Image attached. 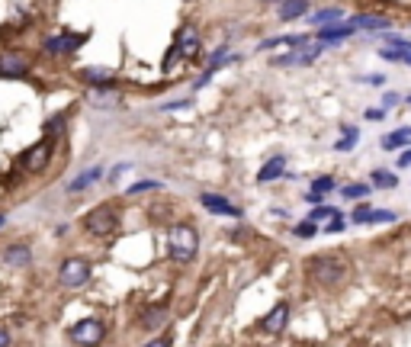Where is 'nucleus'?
Listing matches in <instances>:
<instances>
[{"instance_id": "1", "label": "nucleus", "mask_w": 411, "mask_h": 347, "mask_svg": "<svg viewBox=\"0 0 411 347\" xmlns=\"http://www.w3.org/2000/svg\"><path fill=\"white\" fill-rule=\"evenodd\" d=\"M196 248H200V235H196L193 225H174L168 235V251L174 257L177 264H186V261H193L196 257Z\"/></svg>"}, {"instance_id": "2", "label": "nucleus", "mask_w": 411, "mask_h": 347, "mask_svg": "<svg viewBox=\"0 0 411 347\" xmlns=\"http://www.w3.org/2000/svg\"><path fill=\"white\" fill-rule=\"evenodd\" d=\"M305 270H309L312 280H319V283H341L344 280V273H347V264L341 261V257L335 254H321V257H312L309 264H305Z\"/></svg>"}, {"instance_id": "3", "label": "nucleus", "mask_w": 411, "mask_h": 347, "mask_svg": "<svg viewBox=\"0 0 411 347\" xmlns=\"http://www.w3.org/2000/svg\"><path fill=\"white\" fill-rule=\"evenodd\" d=\"M325 49H328V45H325L321 39H315V42L309 39L305 45H296V49L289 52V55L273 58L270 65H277V68H305V65H312V61H315V58H319Z\"/></svg>"}, {"instance_id": "4", "label": "nucleus", "mask_w": 411, "mask_h": 347, "mask_svg": "<svg viewBox=\"0 0 411 347\" xmlns=\"http://www.w3.org/2000/svg\"><path fill=\"white\" fill-rule=\"evenodd\" d=\"M84 229L93 231V235H113V231L119 229V209L109 206V203L90 209V213L84 215Z\"/></svg>"}, {"instance_id": "5", "label": "nucleus", "mask_w": 411, "mask_h": 347, "mask_svg": "<svg viewBox=\"0 0 411 347\" xmlns=\"http://www.w3.org/2000/svg\"><path fill=\"white\" fill-rule=\"evenodd\" d=\"M90 264H87L84 257H67L65 264L58 267V283L65 289H77V286H84L87 280H90Z\"/></svg>"}, {"instance_id": "6", "label": "nucleus", "mask_w": 411, "mask_h": 347, "mask_svg": "<svg viewBox=\"0 0 411 347\" xmlns=\"http://www.w3.org/2000/svg\"><path fill=\"white\" fill-rule=\"evenodd\" d=\"M67 338L74 341V344H100V341L106 338V328H103L100 318H84V322L71 325Z\"/></svg>"}, {"instance_id": "7", "label": "nucleus", "mask_w": 411, "mask_h": 347, "mask_svg": "<svg viewBox=\"0 0 411 347\" xmlns=\"http://www.w3.org/2000/svg\"><path fill=\"white\" fill-rule=\"evenodd\" d=\"M49 157H51V141L45 139V141H39V145H33V148L26 151L23 167H26L29 174H39L45 164H49Z\"/></svg>"}, {"instance_id": "8", "label": "nucleus", "mask_w": 411, "mask_h": 347, "mask_svg": "<svg viewBox=\"0 0 411 347\" xmlns=\"http://www.w3.org/2000/svg\"><path fill=\"white\" fill-rule=\"evenodd\" d=\"M200 203L209 209V213H216V215H228V219H238V215H241V209H238L232 199L218 196V193H202Z\"/></svg>"}, {"instance_id": "9", "label": "nucleus", "mask_w": 411, "mask_h": 347, "mask_svg": "<svg viewBox=\"0 0 411 347\" xmlns=\"http://www.w3.org/2000/svg\"><path fill=\"white\" fill-rule=\"evenodd\" d=\"M286 325H289V306H286V302H277V306L267 312V318H264V331H267V334H283Z\"/></svg>"}, {"instance_id": "10", "label": "nucleus", "mask_w": 411, "mask_h": 347, "mask_svg": "<svg viewBox=\"0 0 411 347\" xmlns=\"http://www.w3.org/2000/svg\"><path fill=\"white\" fill-rule=\"evenodd\" d=\"M84 45V36H55V39H49L45 42V52L49 55H67V52H77Z\"/></svg>"}, {"instance_id": "11", "label": "nucleus", "mask_w": 411, "mask_h": 347, "mask_svg": "<svg viewBox=\"0 0 411 347\" xmlns=\"http://www.w3.org/2000/svg\"><path fill=\"white\" fill-rule=\"evenodd\" d=\"M177 52H180V55H196V49H200V36H196V26L193 23H186L184 29H180V36H177Z\"/></svg>"}, {"instance_id": "12", "label": "nucleus", "mask_w": 411, "mask_h": 347, "mask_svg": "<svg viewBox=\"0 0 411 347\" xmlns=\"http://www.w3.org/2000/svg\"><path fill=\"white\" fill-rule=\"evenodd\" d=\"M357 33V26L353 23H341V26H321V33H319V39L325 42V45H335V42H341V39H350V36Z\"/></svg>"}, {"instance_id": "13", "label": "nucleus", "mask_w": 411, "mask_h": 347, "mask_svg": "<svg viewBox=\"0 0 411 347\" xmlns=\"http://www.w3.org/2000/svg\"><path fill=\"white\" fill-rule=\"evenodd\" d=\"M398 215L395 213H386V209H369V206H360L357 213L350 215V222L363 225V222H395Z\"/></svg>"}, {"instance_id": "14", "label": "nucleus", "mask_w": 411, "mask_h": 347, "mask_svg": "<svg viewBox=\"0 0 411 347\" xmlns=\"http://www.w3.org/2000/svg\"><path fill=\"white\" fill-rule=\"evenodd\" d=\"M29 71V65H26L23 55H13V52H7V55H0V75H26Z\"/></svg>"}, {"instance_id": "15", "label": "nucleus", "mask_w": 411, "mask_h": 347, "mask_svg": "<svg viewBox=\"0 0 411 347\" xmlns=\"http://www.w3.org/2000/svg\"><path fill=\"white\" fill-rule=\"evenodd\" d=\"M283 171H286V155H277V157H273V161H267V164L260 167V174H257V180H260V183L280 180V177H283Z\"/></svg>"}, {"instance_id": "16", "label": "nucleus", "mask_w": 411, "mask_h": 347, "mask_svg": "<svg viewBox=\"0 0 411 347\" xmlns=\"http://www.w3.org/2000/svg\"><path fill=\"white\" fill-rule=\"evenodd\" d=\"M81 75H84V81L93 84V87H113V81H116V75L106 71V68H84Z\"/></svg>"}, {"instance_id": "17", "label": "nucleus", "mask_w": 411, "mask_h": 347, "mask_svg": "<svg viewBox=\"0 0 411 347\" xmlns=\"http://www.w3.org/2000/svg\"><path fill=\"white\" fill-rule=\"evenodd\" d=\"M103 174V167H90V171H84V174H77V180H71L67 183V190L71 193H81V190H87L90 183H97V177Z\"/></svg>"}, {"instance_id": "18", "label": "nucleus", "mask_w": 411, "mask_h": 347, "mask_svg": "<svg viewBox=\"0 0 411 347\" xmlns=\"http://www.w3.org/2000/svg\"><path fill=\"white\" fill-rule=\"evenodd\" d=\"M369 177H373L369 187H376V190H395V187H398V177H395L392 171H373Z\"/></svg>"}, {"instance_id": "19", "label": "nucleus", "mask_w": 411, "mask_h": 347, "mask_svg": "<svg viewBox=\"0 0 411 347\" xmlns=\"http://www.w3.org/2000/svg\"><path fill=\"white\" fill-rule=\"evenodd\" d=\"M303 13H309V0H286L280 7V20H296Z\"/></svg>"}, {"instance_id": "20", "label": "nucleus", "mask_w": 411, "mask_h": 347, "mask_svg": "<svg viewBox=\"0 0 411 347\" xmlns=\"http://www.w3.org/2000/svg\"><path fill=\"white\" fill-rule=\"evenodd\" d=\"M29 261H33V254H29L26 245H13V248H7V264L10 267H26Z\"/></svg>"}, {"instance_id": "21", "label": "nucleus", "mask_w": 411, "mask_h": 347, "mask_svg": "<svg viewBox=\"0 0 411 347\" xmlns=\"http://www.w3.org/2000/svg\"><path fill=\"white\" fill-rule=\"evenodd\" d=\"M379 55L386 61H402V65H411V42L398 45V49H379Z\"/></svg>"}, {"instance_id": "22", "label": "nucleus", "mask_w": 411, "mask_h": 347, "mask_svg": "<svg viewBox=\"0 0 411 347\" xmlns=\"http://www.w3.org/2000/svg\"><path fill=\"white\" fill-rule=\"evenodd\" d=\"M408 141H411V129H398V132H389L382 139V148L395 151V148H402V145H408Z\"/></svg>"}, {"instance_id": "23", "label": "nucleus", "mask_w": 411, "mask_h": 347, "mask_svg": "<svg viewBox=\"0 0 411 347\" xmlns=\"http://www.w3.org/2000/svg\"><path fill=\"white\" fill-rule=\"evenodd\" d=\"M335 20H344V10H337V7L319 10V13H312V17H309V23H315V26H328V23H335Z\"/></svg>"}, {"instance_id": "24", "label": "nucleus", "mask_w": 411, "mask_h": 347, "mask_svg": "<svg viewBox=\"0 0 411 347\" xmlns=\"http://www.w3.org/2000/svg\"><path fill=\"white\" fill-rule=\"evenodd\" d=\"M350 23L357 26V29H389L386 17H353Z\"/></svg>"}, {"instance_id": "25", "label": "nucleus", "mask_w": 411, "mask_h": 347, "mask_svg": "<svg viewBox=\"0 0 411 347\" xmlns=\"http://www.w3.org/2000/svg\"><path fill=\"white\" fill-rule=\"evenodd\" d=\"M369 190H373L369 183H347L344 190H341V196H344V199H366Z\"/></svg>"}, {"instance_id": "26", "label": "nucleus", "mask_w": 411, "mask_h": 347, "mask_svg": "<svg viewBox=\"0 0 411 347\" xmlns=\"http://www.w3.org/2000/svg\"><path fill=\"white\" fill-rule=\"evenodd\" d=\"M357 139H360V129H357V125H350V129H347V125H344V139L335 145V151H350L353 145H357Z\"/></svg>"}, {"instance_id": "27", "label": "nucleus", "mask_w": 411, "mask_h": 347, "mask_svg": "<svg viewBox=\"0 0 411 347\" xmlns=\"http://www.w3.org/2000/svg\"><path fill=\"white\" fill-rule=\"evenodd\" d=\"M164 318H168V306H154L152 312H145V315H142V322L148 325V328H158Z\"/></svg>"}, {"instance_id": "28", "label": "nucleus", "mask_w": 411, "mask_h": 347, "mask_svg": "<svg viewBox=\"0 0 411 347\" xmlns=\"http://www.w3.org/2000/svg\"><path fill=\"white\" fill-rule=\"evenodd\" d=\"M315 231H319V222H312V219H309V222H299V225H296L293 235H296V238H315Z\"/></svg>"}, {"instance_id": "29", "label": "nucleus", "mask_w": 411, "mask_h": 347, "mask_svg": "<svg viewBox=\"0 0 411 347\" xmlns=\"http://www.w3.org/2000/svg\"><path fill=\"white\" fill-rule=\"evenodd\" d=\"M344 229H347L344 215H341V213H335V215H331V219H328V225H325V229H321V231H328V235H337V231H344Z\"/></svg>"}, {"instance_id": "30", "label": "nucleus", "mask_w": 411, "mask_h": 347, "mask_svg": "<svg viewBox=\"0 0 411 347\" xmlns=\"http://www.w3.org/2000/svg\"><path fill=\"white\" fill-rule=\"evenodd\" d=\"M161 183L158 180H138V183H132L129 187V196H135V193H145V190H158Z\"/></svg>"}, {"instance_id": "31", "label": "nucleus", "mask_w": 411, "mask_h": 347, "mask_svg": "<svg viewBox=\"0 0 411 347\" xmlns=\"http://www.w3.org/2000/svg\"><path fill=\"white\" fill-rule=\"evenodd\" d=\"M312 190H315V193H331V190H335V180H331V177H315Z\"/></svg>"}, {"instance_id": "32", "label": "nucleus", "mask_w": 411, "mask_h": 347, "mask_svg": "<svg viewBox=\"0 0 411 347\" xmlns=\"http://www.w3.org/2000/svg\"><path fill=\"white\" fill-rule=\"evenodd\" d=\"M335 213H337V209H331V206H321V203H319V206L312 209V222H321V219H331V215H335Z\"/></svg>"}, {"instance_id": "33", "label": "nucleus", "mask_w": 411, "mask_h": 347, "mask_svg": "<svg viewBox=\"0 0 411 347\" xmlns=\"http://www.w3.org/2000/svg\"><path fill=\"white\" fill-rule=\"evenodd\" d=\"M395 103H398V93H386V97H382V107L386 109H392Z\"/></svg>"}, {"instance_id": "34", "label": "nucleus", "mask_w": 411, "mask_h": 347, "mask_svg": "<svg viewBox=\"0 0 411 347\" xmlns=\"http://www.w3.org/2000/svg\"><path fill=\"white\" fill-rule=\"evenodd\" d=\"M190 107V100H177V103H164V109H186Z\"/></svg>"}, {"instance_id": "35", "label": "nucleus", "mask_w": 411, "mask_h": 347, "mask_svg": "<svg viewBox=\"0 0 411 347\" xmlns=\"http://www.w3.org/2000/svg\"><path fill=\"white\" fill-rule=\"evenodd\" d=\"M363 84H386V77L382 75H369V77H360Z\"/></svg>"}, {"instance_id": "36", "label": "nucleus", "mask_w": 411, "mask_h": 347, "mask_svg": "<svg viewBox=\"0 0 411 347\" xmlns=\"http://www.w3.org/2000/svg\"><path fill=\"white\" fill-rule=\"evenodd\" d=\"M398 167H411V148H405V155L398 157Z\"/></svg>"}, {"instance_id": "37", "label": "nucleus", "mask_w": 411, "mask_h": 347, "mask_svg": "<svg viewBox=\"0 0 411 347\" xmlns=\"http://www.w3.org/2000/svg\"><path fill=\"white\" fill-rule=\"evenodd\" d=\"M382 116H386V113H382V109H373V107L366 109V119H376V123H379V119H382Z\"/></svg>"}, {"instance_id": "38", "label": "nucleus", "mask_w": 411, "mask_h": 347, "mask_svg": "<svg viewBox=\"0 0 411 347\" xmlns=\"http://www.w3.org/2000/svg\"><path fill=\"white\" fill-rule=\"evenodd\" d=\"M7 344H10V334H7L3 328H0V347H7Z\"/></svg>"}, {"instance_id": "39", "label": "nucleus", "mask_w": 411, "mask_h": 347, "mask_svg": "<svg viewBox=\"0 0 411 347\" xmlns=\"http://www.w3.org/2000/svg\"><path fill=\"white\" fill-rule=\"evenodd\" d=\"M3 222H7V219H3V215H0V225H3Z\"/></svg>"}, {"instance_id": "40", "label": "nucleus", "mask_w": 411, "mask_h": 347, "mask_svg": "<svg viewBox=\"0 0 411 347\" xmlns=\"http://www.w3.org/2000/svg\"><path fill=\"white\" fill-rule=\"evenodd\" d=\"M408 103H411V97H408Z\"/></svg>"}]
</instances>
